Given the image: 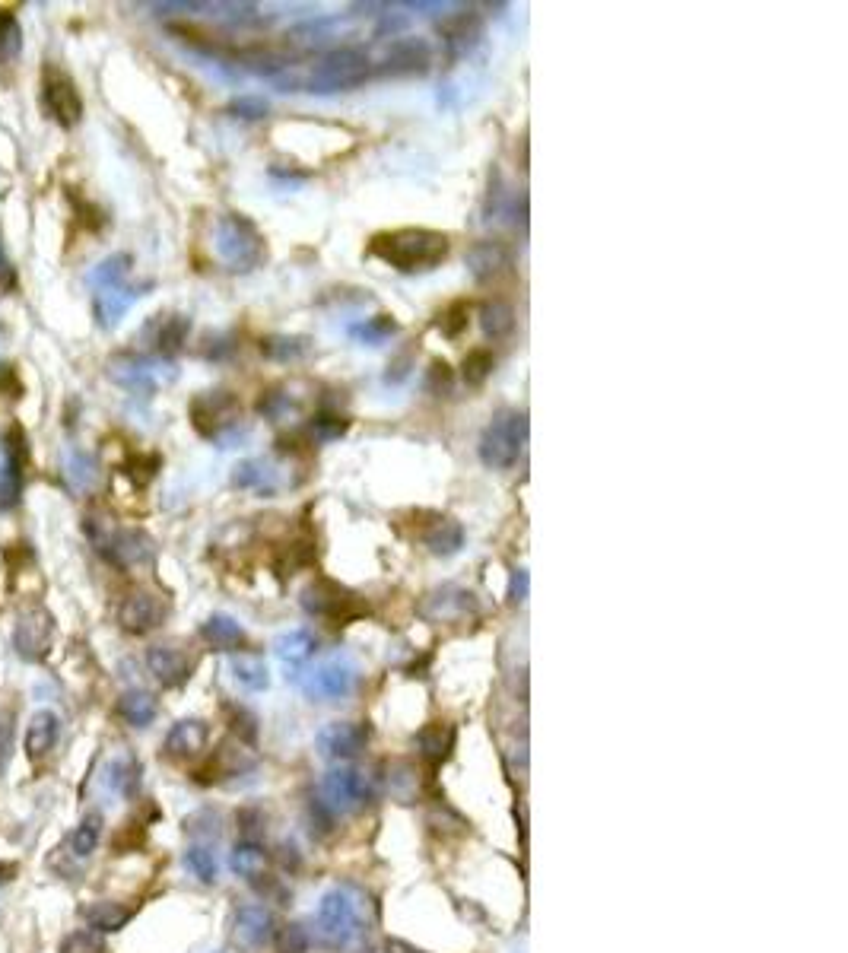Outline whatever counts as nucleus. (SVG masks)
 I'll use <instances>...</instances> for the list:
<instances>
[{"instance_id": "obj_1", "label": "nucleus", "mask_w": 848, "mask_h": 953, "mask_svg": "<svg viewBox=\"0 0 848 953\" xmlns=\"http://www.w3.org/2000/svg\"><path fill=\"white\" fill-rule=\"evenodd\" d=\"M369 255L398 267L404 274L432 271L448 258V236L436 229L410 226V229H391L378 232L369 242Z\"/></svg>"}, {"instance_id": "obj_2", "label": "nucleus", "mask_w": 848, "mask_h": 953, "mask_svg": "<svg viewBox=\"0 0 848 953\" xmlns=\"http://www.w3.org/2000/svg\"><path fill=\"white\" fill-rule=\"evenodd\" d=\"M83 531L93 541V547L105 556L108 563L118 569H134L153 560L156 544L150 534H143L137 528H118L112 525L108 515H86L83 518Z\"/></svg>"}, {"instance_id": "obj_3", "label": "nucleus", "mask_w": 848, "mask_h": 953, "mask_svg": "<svg viewBox=\"0 0 848 953\" xmlns=\"http://www.w3.org/2000/svg\"><path fill=\"white\" fill-rule=\"evenodd\" d=\"M369 77H372L369 51L356 45H340L312 67V74L305 77L302 86L309 89V93L328 96V93H350V89L363 86Z\"/></svg>"}, {"instance_id": "obj_4", "label": "nucleus", "mask_w": 848, "mask_h": 953, "mask_svg": "<svg viewBox=\"0 0 848 953\" xmlns=\"http://www.w3.org/2000/svg\"><path fill=\"white\" fill-rule=\"evenodd\" d=\"M213 248L216 258L226 264L232 274H248L264 261V239L258 226L242 213H226L213 226Z\"/></svg>"}, {"instance_id": "obj_5", "label": "nucleus", "mask_w": 848, "mask_h": 953, "mask_svg": "<svg viewBox=\"0 0 848 953\" xmlns=\"http://www.w3.org/2000/svg\"><path fill=\"white\" fill-rule=\"evenodd\" d=\"M528 442V417L518 410H499L496 417L486 423L480 436V461L493 471H509L518 464L521 452Z\"/></svg>"}, {"instance_id": "obj_6", "label": "nucleus", "mask_w": 848, "mask_h": 953, "mask_svg": "<svg viewBox=\"0 0 848 953\" xmlns=\"http://www.w3.org/2000/svg\"><path fill=\"white\" fill-rule=\"evenodd\" d=\"M359 925H363V912H359V899L350 887H334L321 896L318 903V938L324 947L344 950L359 938Z\"/></svg>"}, {"instance_id": "obj_7", "label": "nucleus", "mask_w": 848, "mask_h": 953, "mask_svg": "<svg viewBox=\"0 0 848 953\" xmlns=\"http://www.w3.org/2000/svg\"><path fill=\"white\" fill-rule=\"evenodd\" d=\"M108 379H112L115 385H121V388L134 391V394L150 398V394H156L162 385L175 379V366L166 363V359H159V356L124 353V356H115L112 363H108Z\"/></svg>"}, {"instance_id": "obj_8", "label": "nucleus", "mask_w": 848, "mask_h": 953, "mask_svg": "<svg viewBox=\"0 0 848 953\" xmlns=\"http://www.w3.org/2000/svg\"><path fill=\"white\" fill-rule=\"evenodd\" d=\"M356 680H359V668L350 655H331L324 658L315 671H309L305 677V693L318 703H337V699H347L353 690H356Z\"/></svg>"}, {"instance_id": "obj_9", "label": "nucleus", "mask_w": 848, "mask_h": 953, "mask_svg": "<svg viewBox=\"0 0 848 953\" xmlns=\"http://www.w3.org/2000/svg\"><path fill=\"white\" fill-rule=\"evenodd\" d=\"M321 795L334 811L350 814L372 801V779L356 766H334L321 782Z\"/></svg>"}, {"instance_id": "obj_10", "label": "nucleus", "mask_w": 848, "mask_h": 953, "mask_svg": "<svg viewBox=\"0 0 848 953\" xmlns=\"http://www.w3.org/2000/svg\"><path fill=\"white\" fill-rule=\"evenodd\" d=\"M302 607L315 617H328V620H350L366 614V604L359 601L353 591H347L344 585H337L331 579H315L312 585L302 588Z\"/></svg>"}, {"instance_id": "obj_11", "label": "nucleus", "mask_w": 848, "mask_h": 953, "mask_svg": "<svg viewBox=\"0 0 848 953\" xmlns=\"http://www.w3.org/2000/svg\"><path fill=\"white\" fill-rule=\"evenodd\" d=\"M239 401L229 391H207L191 401V423L207 439H226L229 429H236Z\"/></svg>"}, {"instance_id": "obj_12", "label": "nucleus", "mask_w": 848, "mask_h": 953, "mask_svg": "<svg viewBox=\"0 0 848 953\" xmlns=\"http://www.w3.org/2000/svg\"><path fill=\"white\" fill-rule=\"evenodd\" d=\"M51 639H54V617L45 607H29L13 633L16 655L26 661H42L51 652Z\"/></svg>"}, {"instance_id": "obj_13", "label": "nucleus", "mask_w": 848, "mask_h": 953, "mask_svg": "<svg viewBox=\"0 0 848 953\" xmlns=\"http://www.w3.org/2000/svg\"><path fill=\"white\" fill-rule=\"evenodd\" d=\"M420 614L432 623H464V620L477 617V598L467 588L442 585L423 598Z\"/></svg>"}, {"instance_id": "obj_14", "label": "nucleus", "mask_w": 848, "mask_h": 953, "mask_svg": "<svg viewBox=\"0 0 848 953\" xmlns=\"http://www.w3.org/2000/svg\"><path fill=\"white\" fill-rule=\"evenodd\" d=\"M166 614H169V607L159 595H153V591H134V595L121 601L118 623H121V629H128V633L143 636V633H153L156 626H162Z\"/></svg>"}, {"instance_id": "obj_15", "label": "nucleus", "mask_w": 848, "mask_h": 953, "mask_svg": "<svg viewBox=\"0 0 848 953\" xmlns=\"http://www.w3.org/2000/svg\"><path fill=\"white\" fill-rule=\"evenodd\" d=\"M515 264V251L502 239H480L467 251V271L477 283H493L505 277Z\"/></svg>"}, {"instance_id": "obj_16", "label": "nucleus", "mask_w": 848, "mask_h": 953, "mask_svg": "<svg viewBox=\"0 0 848 953\" xmlns=\"http://www.w3.org/2000/svg\"><path fill=\"white\" fill-rule=\"evenodd\" d=\"M23 464H26V439L23 429L13 426L4 439V464H0V509H13L23 493Z\"/></svg>"}, {"instance_id": "obj_17", "label": "nucleus", "mask_w": 848, "mask_h": 953, "mask_svg": "<svg viewBox=\"0 0 848 953\" xmlns=\"http://www.w3.org/2000/svg\"><path fill=\"white\" fill-rule=\"evenodd\" d=\"M369 744V728L359 722H331L318 731V750L328 760H353L366 750Z\"/></svg>"}, {"instance_id": "obj_18", "label": "nucleus", "mask_w": 848, "mask_h": 953, "mask_svg": "<svg viewBox=\"0 0 848 953\" xmlns=\"http://www.w3.org/2000/svg\"><path fill=\"white\" fill-rule=\"evenodd\" d=\"M42 99H45L48 115L58 121L61 128H74L83 115V99L77 93V86L64 74H48V80L42 86Z\"/></svg>"}, {"instance_id": "obj_19", "label": "nucleus", "mask_w": 848, "mask_h": 953, "mask_svg": "<svg viewBox=\"0 0 848 953\" xmlns=\"http://www.w3.org/2000/svg\"><path fill=\"white\" fill-rule=\"evenodd\" d=\"M432 61V51L423 39H398L382 58V74L391 77H410V74H426Z\"/></svg>"}, {"instance_id": "obj_20", "label": "nucleus", "mask_w": 848, "mask_h": 953, "mask_svg": "<svg viewBox=\"0 0 848 953\" xmlns=\"http://www.w3.org/2000/svg\"><path fill=\"white\" fill-rule=\"evenodd\" d=\"M147 664L162 687H182L194 668L191 655L185 649H178V645H153L147 652Z\"/></svg>"}, {"instance_id": "obj_21", "label": "nucleus", "mask_w": 848, "mask_h": 953, "mask_svg": "<svg viewBox=\"0 0 848 953\" xmlns=\"http://www.w3.org/2000/svg\"><path fill=\"white\" fill-rule=\"evenodd\" d=\"M270 938H274V915H270V909L248 903L236 912V941L245 950H261L264 944H270Z\"/></svg>"}, {"instance_id": "obj_22", "label": "nucleus", "mask_w": 848, "mask_h": 953, "mask_svg": "<svg viewBox=\"0 0 848 953\" xmlns=\"http://www.w3.org/2000/svg\"><path fill=\"white\" fill-rule=\"evenodd\" d=\"M210 741V728L201 718H182V722H175L172 731L166 734V753L172 760H188V757H197Z\"/></svg>"}, {"instance_id": "obj_23", "label": "nucleus", "mask_w": 848, "mask_h": 953, "mask_svg": "<svg viewBox=\"0 0 848 953\" xmlns=\"http://www.w3.org/2000/svg\"><path fill=\"white\" fill-rule=\"evenodd\" d=\"M188 331H191V318H185V315H159L156 321L147 325L150 344H153L159 359L182 350L185 340H188Z\"/></svg>"}, {"instance_id": "obj_24", "label": "nucleus", "mask_w": 848, "mask_h": 953, "mask_svg": "<svg viewBox=\"0 0 848 953\" xmlns=\"http://www.w3.org/2000/svg\"><path fill=\"white\" fill-rule=\"evenodd\" d=\"M150 290V283L143 286H115V290H105V293H96V318L102 328H115L118 321L128 315L131 305Z\"/></svg>"}, {"instance_id": "obj_25", "label": "nucleus", "mask_w": 848, "mask_h": 953, "mask_svg": "<svg viewBox=\"0 0 848 953\" xmlns=\"http://www.w3.org/2000/svg\"><path fill=\"white\" fill-rule=\"evenodd\" d=\"M201 636L210 649L216 652H239L248 645V636L239 620H232L226 614H213L204 626H201Z\"/></svg>"}, {"instance_id": "obj_26", "label": "nucleus", "mask_w": 848, "mask_h": 953, "mask_svg": "<svg viewBox=\"0 0 848 953\" xmlns=\"http://www.w3.org/2000/svg\"><path fill=\"white\" fill-rule=\"evenodd\" d=\"M442 39H445L451 55H467L480 39V16L474 10L448 16V20L442 23Z\"/></svg>"}, {"instance_id": "obj_27", "label": "nucleus", "mask_w": 848, "mask_h": 953, "mask_svg": "<svg viewBox=\"0 0 848 953\" xmlns=\"http://www.w3.org/2000/svg\"><path fill=\"white\" fill-rule=\"evenodd\" d=\"M58 734H61L58 715L48 712V709H45V712H35L32 722H29V728H26V753H29V760L48 757V753L54 750V744H58Z\"/></svg>"}, {"instance_id": "obj_28", "label": "nucleus", "mask_w": 848, "mask_h": 953, "mask_svg": "<svg viewBox=\"0 0 848 953\" xmlns=\"http://www.w3.org/2000/svg\"><path fill=\"white\" fill-rule=\"evenodd\" d=\"M315 649H318V639L309 629H290V633L277 636L274 642V652L286 668H299V664H305L315 655Z\"/></svg>"}, {"instance_id": "obj_29", "label": "nucleus", "mask_w": 848, "mask_h": 953, "mask_svg": "<svg viewBox=\"0 0 848 953\" xmlns=\"http://www.w3.org/2000/svg\"><path fill=\"white\" fill-rule=\"evenodd\" d=\"M64 474L77 493H89L99 483V464L93 455L83 452V448H70L64 458Z\"/></svg>"}, {"instance_id": "obj_30", "label": "nucleus", "mask_w": 848, "mask_h": 953, "mask_svg": "<svg viewBox=\"0 0 848 953\" xmlns=\"http://www.w3.org/2000/svg\"><path fill=\"white\" fill-rule=\"evenodd\" d=\"M417 747L429 763H442L451 747H455V725L448 722H432L417 734Z\"/></svg>"}, {"instance_id": "obj_31", "label": "nucleus", "mask_w": 848, "mask_h": 953, "mask_svg": "<svg viewBox=\"0 0 848 953\" xmlns=\"http://www.w3.org/2000/svg\"><path fill=\"white\" fill-rule=\"evenodd\" d=\"M131 909L121 906V903H112V899H99V903H89L83 909V919L89 928L96 931H121L124 925L131 922Z\"/></svg>"}, {"instance_id": "obj_32", "label": "nucleus", "mask_w": 848, "mask_h": 953, "mask_svg": "<svg viewBox=\"0 0 848 953\" xmlns=\"http://www.w3.org/2000/svg\"><path fill=\"white\" fill-rule=\"evenodd\" d=\"M423 544L436 556H451L464 547V528L455 518H439V521H432V528L423 534Z\"/></svg>"}, {"instance_id": "obj_33", "label": "nucleus", "mask_w": 848, "mask_h": 953, "mask_svg": "<svg viewBox=\"0 0 848 953\" xmlns=\"http://www.w3.org/2000/svg\"><path fill=\"white\" fill-rule=\"evenodd\" d=\"M229 865H232V871H236L239 877L258 880V877H264V871H267V852L261 849L255 839H245V842L236 845V849H232Z\"/></svg>"}, {"instance_id": "obj_34", "label": "nucleus", "mask_w": 848, "mask_h": 953, "mask_svg": "<svg viewBox=\"0 0 848 953\" xmlns=\"http://www.w3.org/2000/svg\"><path fill=\"white\" fill-rule=\"evenodd\" d=\"M480 328H483L486 337H493V340L509 337L512 328H515V309H512L509 302H499V299L483 302V309H480Z\"/></svg>"}, {"instance_id": "obj_35", "label": "nucleus", "mask_w": 848, "mask_h": 953, "mask_svg": "<svg viewBox=\"0 0 848 953\" xmlns=\"http://www.w3.org/2000/svg\"><path fill=\"white\" fill-rule=\"evenodd\" d=\"M118 712L128 725L134 728H147L153 718H156V699L143 690H128L121 699H118Z\"/></svg>"}, {"instance_id": "obj_36", "label": "nucleus", "mask_w": 848, "mask_h": 953, "mask_svg": "<svg viewBox=\"0 0 848 953\" xmlns=\"http://www.w3.org/2000/svg\"><path fill=\"white\" fill-rule=\"evenodd\" d=\"M128 271H131V255H112V258H105L102 264H96L93 271H89L86 283L93 286L96 293H105V290H115V286H121V280L128 277Z\"/></svg>"}, {"instance_id": "obj_37", "label": "nucleus", "mask_w": 848, "mask_h": 953, "mask_svg": "<svg viewBox=\"0 0 848 953\" xmlns=\"http://www.w3.org/2000/svg\"><path fill=\"white\" fill-rule=\"evenodd\" d=\"M232 483L239 490H261L270 493L274 490V471L264 461H242L236 471H232Z\"/></svg>"}, {"instance_id": "obj_38", "label": "nucleus", "mask_w": 848, "mask_h": 953, "mask_svg": "<svg viewBox=\"0 0 848 953\" xmlns=\"http://www.w3.org/2000/svg\"><path fill=\"white\" fill-rule=\"evenodd\" d=\"M102 814H86L80 823H77V830L70 833V852H74L77 858H86V855H93L96 852V845H99V839H102Z\"/></svg>"}, {"instance_id": "obj_39", "label": "nucleus", "mask_w": 848, "mask_h": 953, "mask_svg": "<svg viewBox=\"0 0 848 953\" xmlns=\"http://www.w3.org/2000/svg\"><path fill=\"white\" fill-rule=\"evenodd\" d=\"M350 334H353V340H359V344L378 347V344H385L388 337L398 334V321H394L391 315H375V318H366L363 325H356Z\"/></svg>"}, {"instance_id": "obj_40", "label": "nucleus", "mask_w": 848, "mask_h": 953, "mask_svg": "<svg viewBox=\"0 0 848 953\" xmlns=\"http://www.w3.org/2000/svg\"><path fill=\"white\" fill-rule=\"evenodd\" d=\"M23 51V26L10 10H0V64H10Z\"/></svg>"}, {"instance_id": "obj_41", "label": "nucleus", "mask_w": 848, "mask_h": 953, "mask_svg": "<svg viewBox=\"0 0 848 953\" xmlns=\"http://www.w3.org/2000/svg\"><path fill=\"white\" fill-rule=\"evenodd\" d=\"M309 350H312V344L305 337H267V340H261V353L270 359H280V363L309 356Z\"/></svg>"}, {"instance_id": "obj_42", "label": "nucleus", "mask_w": 848, "mask_h": 953, "mask_svg": "<svg viewBox=\"0 0 848 953\" xmlns=\"http://www.w3.org/2000/svg\"><path fill=\"white\" fill-rule=\"evenodd\" d=\"M391 795L398 801H404V804L417 801V795H420V772H417V766H410V763L391 766Z\"/></svg>"}, {"instance_id": "obj_43", "label": "nucleus", "mask_w": 848, "mask_h": 953, "mask_svg": "<svg viewBox=\"0 0 848 953\" xmlns=\"http://www.w3.org/2000/svg\"><path fill=\"white\" fill-rule=\"evenodd\" d=\"M108 785L121 791V795H134L140 785V763L134 757H118L108 766Z\"/></svg>"}, {"instance_id": "obj_44", "label": "nucleus", "mask_w": 848, "mask_h": 953, "mask_svg": "<svg viewBox=\"0 0 848 953\" xmlns=\"http://www.w3.org/2000/svg\"><path fill=\"white\" fill-rule=\"evenodd\" d=\"M185 868L201 880V884H213L216 874H220V865H216V855L207 849V845H191L185 852Z\"/></svg>"}, {"instance_id": "obj_45", "label": "nucleus", "mask_w": 848, "mask_h": 953, "mask_svg": "<svg viewBox=\"0 0 848 953\" xmlns=\"http://www.w3.org/2000/svg\"><path fill=\"white\" fill-rule=\"evenodd\" d=\"M232 674H236V680L242 683L245 690H267V683H270L267 664L261 658H236V664H232Z\"/></svg>"}, {"instance_id": "obj_46", "label": "nucleus", "mask_w": 848, "mask_h": 953, "mask_svg": "<svg viewBox=\"0 0 848 953\" xmlns=\"http://www.w3.org/2000/svg\"><path fill=\"white\" fill-rule=\"evenodd\" d=\"M493 366H496V356L490 350H471L464 356V382L483 385L486 379H490Z\"/></svg>"}, {"instance_id": "obj_47", "label": "nucleus", "mask_w": 848, "mask_h": 953, "mask_svg": "<svg viewBox=\"0 0 848 953\" xmlns=\"http://www.w3.org/2000/svg\"><path fill=\"white\" fill-rule=\"evenodd\" d=\"M274 941H277V950H280V953H309V947H312L309 931H305V925H299V922L283 925V928L274 934Z\"/></svg>"}, {"instance_id": "obj_48", "label": "nucleus", "mask_w": 848, "mask_h": 953, "mask_svg": "<svg viewBox=\"0 0 848 953\" xmlns=\"http://www.w3.org/2000/svg\"><path fill=\"white\" fill-rule=\"evenodd\" d=\"M58 953H108V944L93 931H77L61 944Z\"/></svg>"}, {"instance_id": "obj_49", "label": "nucleus", "mask_w": 848, "mask_h": 953, "mask_svg": "<svg viewBox=\"0 0 848 953\" xmlns=\"http://www.w3.org/2000/svg\"><path fill=\"white\" fill-rule=\"evenodd\" d=\"M347 420L344 417H337V413H318V417L312 420V436L315 439H321V442H328V439H340L347 433Z\"/></svg>"}, {"instance_id": "obj_50", "label": "nucleus", "mask_w": 848, "mask_h": 953, "mask_svg": "<svg viewBox=\"0 0 848 953\" xmlns=\"http://www.w3.org/2000/svg\"><path fill=\"white\" fill-rule=\"evenodd\" d=\"M290 407H293L290 394H283L280 388L261 391V398H258V413H264V417H270V420H280Z\"/></svg>"}, {"instance_id": "obj_51", "label": "nucleus", "mask_w": 848, "mask_h": 953, "mask_svg": "<svg viewBox=\"0 0 848 953\" xmlns=\"http://www.w3.org/2000/svg\"><path fill=\"white\" fill-rule=\"evenodd\" d=\"M229 115H236L242 121H258L267 115V102L261 96H239L229 102Z\"/></svg>"}, {"instance_id": "obj_52", "label": "nucleus", "mask_w": 848, "mask_h": 953, "mask_svg": "<svg viewBox=\"0 0 848 953\" xmlns=\"http://www.w3.org/2000/svg\"><path fill=\"white\" fill-rule=\"evenodd\" d=\"M467 312H471V305H467V302H455V305H448V309L442 312L439 328H442L448 337H458V334L467 328Z\"/></svg>"}, {"instance_id": "obj_53", "label": "nucleus", "mask_w": 848, "mask_h": 953, "mask_svg": "<svg viewBox=\"0 0 848 953\" xmlns=\"http://www.w3.org/2000/svg\"><path fill=\"white\" fill-rule=\"evenodd\" d=\"M156 467H159L156 455H137L128 461V477L137 483V487H147V483L156 477Z\"/></svg>"}, {"instance_id": "obj_54", "label": "nucleus", "mask_w": 848, "mask_h": 953, "mask_svg": "<svg viewBox=\"0 0 848 953\" xmlns=\"http://www.w3.org/2000/svg\"><path fill=\"white\" fill-rule=\"evenodd\" d=\"M13 731H16V718L10 709L0 712V772L7 769L10 753H13Z\"/></svg>"}, {"instance_id": "obj_55", "label": "nucleus", "mask_w": 848, "mask_h": 953, "mask_svg": "<svg viewBox=\"0 0 848 953\" xmlns=\"http://www.w3.org/2000/svg\"><path fill=\"white\" fill-rule=\"evenodd\" d=\"M229 715H232V731H236L242 741H255V737H258V718L251 715L248 709H242V706L239 709L232 706Z\"/></svg>"}, {"instance_id": "obj_56", "label": "nucleus", "mask_w": 848, "mask_h": 953, "mask_svg": "<svg viewBox=\"0 0 848 953\" xmlns=\"http://www.w3.org/2000/svg\"><path fill=\"white\" fill-rule=\"evenodd\" d=\"M512 604H521L528 598V572L525 569H515L512 572V591H509Z\"/></svg>"}, {"instance_id": "obj_57", "label": "nucleus", "mask_w": 848, "mask_h": 953, "mask_svg": "<svg viewBox=\"0 0 848 953\" xmlns=\"http://www.w3.org/2000/svg\"><path fill=\"white\" fill-rule=\"evenodd\" d=\"M451 385V372L445 363H432V372H429V388L439 391V388H448Z\"/></svg>"}, {"instance_id": "obj_58", "label": "nucleus", "mask_w": 848, "mask_h": 953, "mask_svg": "<svg viewBox=\"0 0 848 953\" xmlns=\"http://www.w3.org/2000/svg\"><path fill=\"white\" fill-rule=\"evenodd\" d=\"M385 950H388V953H426V950L413 947V944H407V941H388Z\"/></svg>"}, {"instance_id": "obj_59", "label": "nucleus", "mask_w": 848, "mask_h": 953, "mask_svg": "<svg viewBox=\"0 0 848 953\" xmlns=\"http://www.w3.org/2000/svg\"><path fill=\"white\" fill-rule=\"evenodd\" d=\"M0 277L10 283V261H7V255H4V239H0Z\"/></svg>"}]
</instances>
